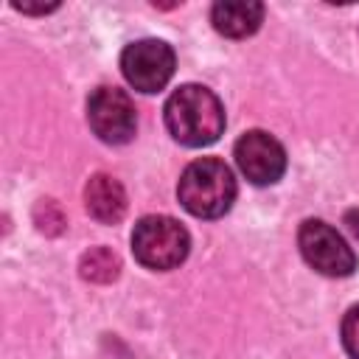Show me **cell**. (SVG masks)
I'll use <instances>...</instances> for the list:
<instances>
[{"instance_id": "obj_1", "label": "cell", "mask_w": 359, "mask_h": 359, "mask_svg": "<svg viewBox=\"0 0 359 359\" xmlns=\"http://www.w3.org/2000/svg\"><path fill=\"white\" fill-rule=\"evenodd\" d=\"M165 126L182 146L199 149L219 140L224 132V109L216 93L202 84H182L165 101Z\"/></svg>"}, {"instance_id": "obj_2", "label": "cell", "mask_w": 359, "mask_h": 359, "mask_svg": "<svg viewBox=\"0 0 359 359\" xmlns=\"http://www.w3.org/2000/svg\"><path fill=\"white\" fill-rule=\"evenodd\" d=\"M180 205L196 219H219L236 202V177L227 163L216 157L194 160L177 185Z\"/></svg>"}, {"instance_id": "obj_3", "label": "cell", "mask_w": 359, "mask_h": 359, "mask_svg": "<svg viewBox=\"0 0 359 359\" xmlns=\"http://www.w3.org/2000/svg\"><path fill=\"white\" fill-rule=\"evenodd\" d=\"M191 236L171 216H143L132 230V252L135 261L146 269H174L188 258Z\"/></svg>"}, {"instance_id": "obj_4", "label": "cell", "mask_w": 359, "mask_h": 359, "mask_svg": "<svg viewBox=\"0 0 359 359\" xmlns=\"http://www.w3.org/2000/svg\"><path fill=\"white\" fill-rule=\"evenodd\" d=\"M297 247L311 269L328 278H348L356 269V255L348 241L323 219H306L297 230Z\"/></svg>"}, {"instance_id": "obj_5", "label": "cell", "mask_w": 359, "mask_h": 359, "mask_svg": "<svg viewBox=\"0 0 359 359\" xmlns=\"http://www.w3.org/2000/svg\"><path fill=\"white\" fill-rule=\"evenodd\" d=\"M174 65H177L174 50L163 39H137L126 45L121 53L123 79L140 93L163 90L174 76Z\"/></svg>"}, {"instance_id": "obj_6", "label": "cell", "mask_w": 359, "mask_h": 359, "mask_svg": "<svg viewBox=\"0 0 359 359\" xmlns=\"http://www.w3.org/2000/svg\"><path fill=\"white\" fill-rule=\"evenodd\" d=\"M87 121L98 140L121 146L135 137L137 112L132 98L118 87H98L87 98Z\"/></svg>"}, {"instance_id": "obj_7", "label": "cell", "mask_w": 359, "mask_h": 359, "mask_svg": "<svg viewBox=\"0 0 359 359\" xmlns=\"http://www.w3.org/2000/svg\"><path fill=\"white\" fill-rule=\"evenodd\" d=\"M238 171L252 182V185H272L283 177L286 171V151L283 146L261 129H250L236 140L233 149Z\"/></svg>"}, {"instance_id": "obj_8", "label": "cell", "mask_w": 359, "mask_h": 359, "mask_svg": "<svg viewBox=\"0 0 359 359\" xmlns=\"http://www.w3.org/2000/svg\"><path fill=\"white\" fill-rule=\"evenodd\" d=\"M210 22L222 36L244 39L264 22V6L255 0H222L210 8Z\"/></svg>"}, {"instance_id": "obj_9", "label": "cell", "mask_w": 359, "mask_h": 359, "mask_svg": "<svg viewBox=\"0 0 359 359\" xmlns=\"http://www.w3.org/2000/svg\"><path fill=\"white\" fill-rule=\"evenodd\" d=\"M84 205H87V213L95 222L115 224L126 213L123 185L115 177H109V174H95V177H90V182L84 188Z\"/></svg>"}, {"instance_id": "obj_10", "label": "cell", "mask_w": 359, "mask_h": 359, "mask_svg": "<svg viewBox=\"0 0 359 359\" xmlns=\"http://www.w3.org/2000/svg\"><path fill=\"white\" fill-rule=\"evenodd\" d=\"M118 269H121V261L107 247H95L81 258V278H87V280H98V283L115 280Z\"/></svg>"}, {"instance_id": "obj_11", "label": "cell", "mask_w": 359, "mask_h": 359, "mask_svg": "<svg viewBox=\"0 0 359 359\" xmlns=\"http://www.w3.org/2000/svg\"><path fill=\"white\" fill-rule=\"evenodd\" d=\"M342 345L351 359H359V303L351 306L342 317Z\"/></svg>"}, {"instance_id": "obj_12", "label": "cell", "mask_w": 359, "mask_h": 359, "mask_svg": "<svg viewBox=\"0 0 359 359\" xmlns=\"http://www.w3.org/2000/svg\"><path fill=\"white\" fill-rule=\"evenodd\" d=\"M348 227H351V233L359 238V210H351V213H348Z\"/></svg>"}]
</instances>
